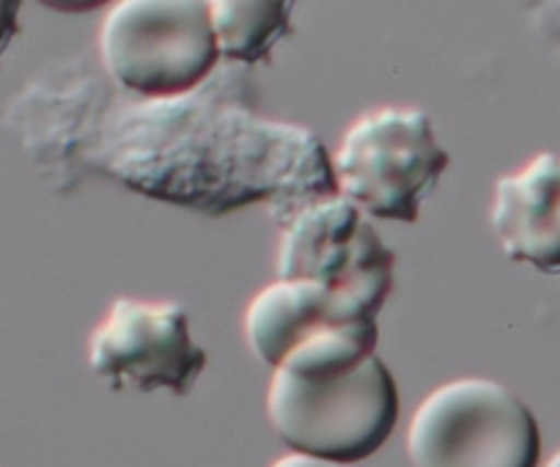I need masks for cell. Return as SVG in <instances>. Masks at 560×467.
I'll use <instances>...</instances> for the list:
<instances>
[{
  "instance_id": "4",
  "label": "cell",
  "mask_w": 560,
  "mask_h": 467,
  "mask_svg": "<svg viewBox=\"0 0 560 467\" xmlns=\"http://www.w3.org/2000/svg\"><path fill=\"white\" fill-rule=\"evenodd\" d=\"M451 157L420 107H376L343 132L332 154L336 190L369 218L415 223Z\"/></svg>"
},
{
  "instance_id": "7",
  "label": "cell",
  "mask_w": 560,
  "mask_h": 467,
  "mask_svg": "<svg viewBox=\"0 0 560 467\" xmlns=\"http://www.w3.org/2000/svg\"><path fill=\"white\" fill-rule=\"evenodd\" d=\"M91 372L113 390L187 396L207 369L185 305L118 297L89 338Z\"/></svg>"
},
{
  "instance_id": "5",
  "label": "cell",
  "mask_w": 560,
  "mask_h": 467,
  "mask_svg": "<svg viewBox=\"0 0 560 467\" xmlns=\"http://www.w3.org/2000/svg\"><path fill=\"white\" fill-rule=\"evenodd\" d=\"M412 467H538L541 432L525 401L487 377H462L420 401L407 429Z\"/></svg>"
},
{
  "instance_id": "3",
  "label": "cell",
  "mask_w": 560,
  "mask_h": 467,
  "mask_svg": "<svg viewBox=\"0 0 560 467\" xmlns=\"http://www.w3.org/2000/svg\"><path fill=\"white\" fill-rule=\"evenodd\" d=\"M100 56L121 89L147 100L192 94L223 58L207 0H113Z\"/></svg>"
},
{
  "instance_id": "2",
  "label": "cell",
  "mask_w": 560,
  "mask_h": 467,
  "mask_svg": "<svg viewBox=\"0 0 560 467\" xmlns=\"http://www.w3.org/2000/svg\"><path fill=\"white\" fill-rule=\"evenodd\" d=\"M267 418L298 454L352 465L376 454L396 429V380L376 355L327 380L278 369L269 383Z\"/></svg>"
},
{
  "instance_id": "6",
  "label": "cell",
  "mask_w": 560,
  "mask_h": 467,
  "mask_svg": "<svg viewBox=\"0 0 560 467\" xmlns=\"http://www.w3.org/2000/svg\"><path fill=\"white\" fill-rule=\"evenodd\" d=\"M393 270L396 256L371 229L369 214L338 192L283 220L278 278L319 281L376 316L393 292Z\"/></svg>"
},
{
  "instance_id": "13",
  "label": "cell",
  "mask_w": 560,
  "mask_h": 467,
  "mask_svg": "<svg viewBox=\"0 0 560 467\" xmlns=\"http://www.w3.org/2000/svg\"><path fill=\"white\" fill-rule=\"evenodd\" d=\"M544 467H560V451H555V456Z\"/></svg>"
},
{
  "instance_id": "8",
  "label": "cell",
  "mask_w": 560,
  "mask_h": 467,
  "mask_svg": "<svg viewBox=\"0 0 560 467\" xmlns=\"http://www.w3.org/2000/svg\"><path fill=\"white\" fill-rule=\"evenodd\" d=\"M489 223L511 261L560 276V154L541 152L500 176Z\"/></svg>"
},
{
  "instance_id": "11",
  "label": "cell",
  "mask_w": 560,
  "mask_h": 467,
  "mask_svg": "<svg viewBox=\"0 0 560 467\" xmlns=\"http://www.w3.org/2000/svg\"><path fill=\"white\" fill-rule=\"evenodd\" d=\"M36 3L61 14H83L94 12V9L105 7V3H113V0H36Z\"/></svg>"
},
{
  "instance_id": "12",
  "label": "cell",
  "mask_w": 560,
  "mask_h": 467,
  "mask_svg": "<svg viewBox=\"0 0 560 467\" xmlns=\"http://www.w3.org/2000/svg\"><path fill=\"white\" fill-rule=\"evenodd\" d=\"M269 467H352V465H343V462H332V459H319V456H308V454H298V451H292V454L275 459Z\"/></svg>"
},
{
  "instance_id": "1",
  "label": "cell",
  "mask_w": 560,
  "mask_h": 467,
  "mask_svg": "<svg viewBox=\"0 0 560 467\" xmlns=\"http://www.w3.org/2000/svg\"><path fill=\"white\" fill-rule=\"evenodd\" d=\"M245 338L272 372L305 380L338 377L374 355L376 316L308 278H278L250 300Z\"/></svg>"
},
{
  "instance_id": "9",
  "label": "cell",
  "mask_w": 560,
  "mask_h": 467,
  "mask_svg": "<svg viewBox=\"0 0 560 467\" xmlns=\"http://www.w3.org/2000/svg\"><path fill=\"white\" fill-rule=\"evenodd\" d=\"M220 56L234 63H261L292 34L298 0H207Z\"/></svg>"
},
{
  "instance_id": "10",
  "label": "cell",
  "mask_w": 560,
  "mask_h": 467,
  "mask_svg": "<svg viewBox=\"0 0 560 467\" xmlns=\"http://www.w3.org/2000/svg\"><path fill=\"white\" fill-rule=\"evenodd\" d=\"M20 9L23 0H0V58L20 34Z\"/></svg>"
}]
</instances>
